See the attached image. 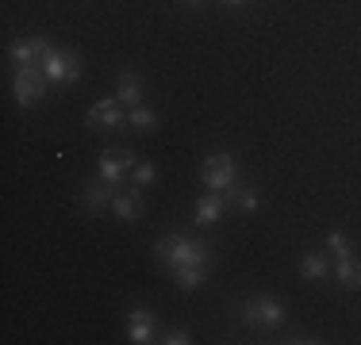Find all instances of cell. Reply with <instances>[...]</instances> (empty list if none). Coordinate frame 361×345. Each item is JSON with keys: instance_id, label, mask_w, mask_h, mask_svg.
<instances>
[{"instance_id": "1", "label": "cell", "mask_w": 361, "mask_h": 345, "mask_svg": "<svg viewBox=\"0 0 361 345\" xmlns=\"http://www.w3.org/2000/svg\"><path fill=\"white\" fill-rule=\"evenodd\" d=\"M158 257L173 269H188V265H212V249L204 242H192V238H180V234H166L158 242Z\"/></svg>"}, {"instance_id": "2", "label": "cell", "mask_w": 361, "mask_h": 345, "mask_svg": "<svg viewBox=\"0 0 361 345\" xmlns=\"http://www.w3.org/2000/svg\"><path fill=\"white\" fill-rule=\"evenodd\" d=\"M326 246L334 249V257H338V265H334V276H338V284L346 291H361V261L354 253H350V242L342 230H331V238H326Z\"/></svg>"}, {"instance_id": "3", "label": "cell", "mask_w": 361, "mask_h": 345, "mask_svg": "<svg viewBox=\"0 0 361 345\" xmlns=\"http://www.w3.org/2000/svg\"><path fill=\"white\" fill-rule=\"evenodd\" d=\"M243 322L250 326V330H273V326L285 322V307L269 296H254L243 303Z\"/></svg>"}, {"instance_id": "4", "label": "cell", "mask_w": 361, "mask_h": 345, "mask_svg": "<svg viewBox=\"0 0 361 345\" xmlns=\"http://www.w3.org/2000/svg\"><path fill=\"white\" fill-rule=\"evenodd\" d=\"M47 81L50 77L42 73L39 65H20L16 69V104H20V108H35V104L42 100V92H47Z\"/></svg>"}, {"instance_id": "5", "label": "cell", "mask_w": 361, "mask_h": 345, "mask_svg": "<svg viewBox=\"0 0 361 345\" xmlns=\"http://www.w3.org/2000/svg\"><path fill=\"white\" fill-rule=\"evenodd\" d=\"M235 158L231 153H208V161H204V184L212 188V192H223V188H235Z\"/></svg>"}, {"instance_id": "6", "label": "cell", "mask_w": 361, "mask_h": 345, "mask_svg": "<svg viewBox=\"0 0 361 345\" xmlns=\"http://www.w3.org/2000/svg\"><path fill=\"white\" fill-rule=\"evenodd\" d=\"M42 73L50 77L54 84H70L81 77V65H77V58L70 50H47V58H42Z\"/></svg>"}, {"instance_id": "7", "label": "cell", "mask_w": 361, "mask_h": 345, "mask_svg": "<svg viewBox=\"0 0 361 345\" xmlns=\"http://www.w3.org/2000/svg\"><path fill=\"white\" fill-rule=\"evenodd\" d=\"M127 123L123 108H119V100H100L89 108V127L92 131H119V127Z\"/></svg>"}, {"instance_id": "8", "label": "cell", "mask_w": 361, "mask_h": 345, "mask_svg": "<svg viewBox=\"0 0 361 345\" xmlns=\"http://www.w3.org/2000/svg\"><path fill=\"white\" fill-rule=\"evenodd\" d=\"M135 165H139V161H135L131 150H104V153H100V177L111 180V184H119V180H123Z\"/></svg>"}, {"instance_id": "9", "label": "cell", "mask_w": 361, "mask_h": 345, "mask_svg": "<svg viewBox=\"0 0 361 345\" xmlns=\"http://www.w3.org/2000/svg\"><path fill=\"white\" fill-rule=\"evenodd\" d=\"M111 211H116L123 222H135L142 215V188L135 184L131 192H116L111 196Z\"/></svg>"}, {"instance_id": "10", "label": "cell", "mask_w": 361, "mask_h": 345, "mask_svg": "<svg viewBox=\"0 0 361 345\" xmlns=\"http://www.w3.org/2000/svg\"><path fill=\"white\" fill-rule=\"evenodd\" d=\"M47 50H50L47 39H20V42H12V62H16V69L35 65V58H47Z\"/></svg>"}, {"instance_id": "11", "label": "cell", "mask_w": 361, "mask_h": 345, "mask_svg": "<svg viewBox=\"0 0 361 345\" xmlns=\"http://www.w3.org/2000/svg\"><path fill=\"white\" fill-rule=\"evenodd\" d=\"M127 338H131L135 345H146V341H154V318H150V310L135 307L131 315H127Z\"/></svg>"}, {"instance_id": "12", "label": "cell", "mask_w": 361, "mask_h": 345, "mask_svg": "<svg viewBox=\"0 0 361 345\" xmlns=\"http://www.w3.org/2000/svg\"><path fill=\"white\" fill-rule=\"evenodd\" d=\"M223 207H227V200H223L219 192H212V196H204L200 203H196V227H212V222H219V215H223Z\"/></svg>"}, {"instance_id": "13", "label": "cell", "mask_w": 361, "mask_h": 345, "mask_svg": "<svg viewBox=\"0 0 361 345\" xmlns=\"http://www.w3.org/2000/svg\"><path fill=\"white\" fill-rule=\"evenodd\" d=\"M116 100H119V104H131V108H139V100H142V81H139V77H135V73H119Z\"/></svg>"}, {"instance_id": "14", "label": "cell", "mask_w": 361, "mask_h": 345, "mask_svg": "<svg viewBox=\"0 0 361 345\" xmlns=\"http://www.w3.org/2000/svg\"><path fill=\"white\" fill-rule=\"evenodd\" d=\"M111 196H116V184L100 177V184H92L89 192H85V207H89V211H104V207H111Z\"/></svg>"}, {"instance_id": "15", "label": "cell", "mask_w": 361, "mask_h": 345, "mask_svg": "<svg viewBox=\"0 0 361 345\" xmlns=\"http://www.w3.org/2000/svg\"><path fill=\"white\" fill-rule=\"evenodd\" d=\"M204 276H208V269L204 265H188V269H173V280L180 291H196L204 284Z\"/></svg>"}, {"instance_id": "16", "label": "cell", "mask_w": 361, "mask_h": 345, "mask_svg": "<svg viewBox=\"0 0 361 345\" xmlns=\"http://www.w3.org/2000/svg\"><path fill=\"white\" fill-rule=\"evenodd\" d=\"M326 269H331L326 253H307L304 261H300V276H307V280H323Z\"/></svg>"}, {"instance_id": "17", "label": "cell", "mask_w": 361, "mask_h": 345, "mask_svg": "<svg viewBox=\"0 0 361 345\" xmlns=\"http://www.w3.org/2000/svg\"><path fill=\"white\" fill-rule=\"evenodd\" d=\"M127 123H131L135 131H142V134L158 131V115H154L150 108H135V111H131V119H127Z\"/></svg>"}, {"instance_id": "18", "label": "cell", "mask_w": 361, "mask_h": 345, "mask_svg": "<svg viewBox=\"0 0 361 345\" xmlns=\"http://www.w3.org/2000/svg\"><path fill=\"white\" fill-rule=\"evenodd\" d=\"M131 177H135V184H139V188H146V184H154L158 169H154L150 161H146V165H135V169H131Z\"/></svg>"}, {"instance_id": "19", "label": "cell", "mask_w": 361, "mask_h": 345, "mask_svg": "<svg viewBox=\"0 0 361 345\" xmlns=\"http://www.w3.org/2000/svg\"><path fill=\"white\" fill-rule=\"evenodd\" d=\"M161 341H166V345H188L192 338H188L185 330H169V334H166V338H161Z\"/></svg>"}, {"instance_id": "20", "label": "cell", "mask_w": 361, "mask_h": 345, "mask_svg": "<svg viewBox=\"0 0 361 345\" xmlns=\"http://www.w3.org/2000/svg\"><path fill=\"white\" fill-rule=\"evenodd\" d=\"M238 203H243V211H254V207H257V196H254V192H238Z\"/></svg>"}, {"instance_id": "21", "label": "cell", "mask_w": 361, "mask_h": 345, "mask_svg": "<svg viewBox=\"0 0 361 345\" xmlns=\"http://www.w3.org/2000/svg\"><path fill=\"white\" fill-rule=\"evenodd\" d=\"M223 4H227V8H238V4H246V0H223Z\"/></svg>"}, {"instance_id": "22", "label": "cell", "mask_w": 361, "mask_h": 345, "mask_svg": "<svg viewBox=\"0 0 361 345\" xmlns=\"http://www.w3.org/2000/svg\"><path fill=\"white\" fill-rule=\"evenodd\" d=\"M185 4H192V8H196V4H200V0H185Z\"/></svg>"}]
</instances>
